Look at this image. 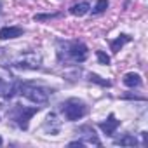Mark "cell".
Here are the masks:
<instances>
[{"label":"cell","mask_w":148,"mask_h":148,"mask_svg":"<svg viewBox=\"0 0 148 148\" xmlns=\"http://www.w3.org/2000/svg\"><path fill=\"white\" fill-rule=\"evenodd\" d=\"M63 113L68 120H79L87 113V106L79 99H68L63 106Z\"/></svg>","instance_id":"cell-1"},{"label":"cell","mask_w":148,"mask_h":148,"mask_svg":"<svg viewBox=\"0 0 148 148\" xmlns=\"http://www.w3.org/2000/svg\"><path fill=\"white\" fill-rule=\"evenodd\" d=\"M21 94H23L26 99H30V101H33V103H37V105L47 103V99H49V92H47L45 89L35 87V86H25V87L21 89Z\"/></svg>","instance_id":"cell-2"},{"label":"cell","mask_w":148,"mask_h":148,"mask_svg":"<svg viewBox=\"0 0 148 148\" xmlns=\"http://www.w3.org/2000/svg\"><path fill=\"white\" fill-rule=\"evenodd\" d=\"M37 106H33V108H25V106H16L12 112H11V117L18 122V125L21 127V129H28V120L37 113Z\"/></svg>","instance_id":"cell-3"},{"label":"cell","mask_w":148,"mask_h":148,"mask_svg":"<svg viewBox=\"0 0 148 148\" xmlns=\"http://www.w3.org/2000/svg\"><path fill=\"white\" fill-rule=\"evenodd\" d=\"M16 64L19 68H32L33 70V68H38L40 66V58L35 52H25V54H21L16 59Z\"/></svg>","instance_id":"cell-4"},{"label":"cell","mask_w":148,"mask_h":148,"mask_svg":"<svg viewBox=\"0 0 148 148\" xmlns=\"http://www.w3.org/2000/svg\"><path fill=\"white\" fill-rule=\"evenodd\" d=\"M68 52H70V56H71L73 61H79V63L86 61V58H87V47L82 42H73L70 45Z\"/></svg>","instance_id":"cell-5"},{"label":"cell","mask_w":148,"mask_h":148,"mask_svg":"<svg viewBox=\"0 0 148 148\" xmlns=\"http://www.w3.org/2000/svg\"><path fill=\"white\" fill-rule=\"evenodd\" d=\"M119 124H120V122H119V120L115 119V115L112 113L106 122H101V124H99V127H101V131H103L106 136H113V132H115V129L119 127Z\"/></svg>","instance_id":"cell-6"},{"label":"cell","mask_w":148,"mask_h":148,"mask_svg":"<svg viewBox=\"0 0 148 148\" xmlns=\"http://www.w3.org/2000/svg\"><path fill=\"white\" fill-rule=\"evenodd\" d=\"M23 35V28L19 26H5L0 30V40H7V38H18Z\"/></svg>","instance_id":"cell-7"},{"label":"cell","mask_w":148,"mask_h":148,"mask_svg":"<svg viewBox=\"0 0 148 148\" xmlns=\"http://www.w3.org/2000/svg\"><path fill=\"white\" fill-rule=\"evenodd\" d=\"M124 84L127 87H138V86H141V77L138 73H125L124 75Z\"/></svg>","instance_id":"cell-8"},{"label":"cell","mask_w":148,"mask_h":148,"mask_svg":"<svg viewBox=\"0 0 148 148\" xmlns=\"http://www.w3.org/2000/svg\"><path fill=\"white\" fill-rule=\"evenodd\" d=\"M70 12H71L73 16H84V14L89 12V4H87V2L77 4V5H73V7L70 9Z\"/></svg>","instance_id":"cell-9"},{"label":"cell","mask_w":148,"mask_h":148,"mask_svg":"<svg viewBox=\"0 0 148 148\" xmlns=\"http://www.w3.org/2000/svg\"><path fill=\"white\" fill-rule=\"evenodd\" d=\"M127 40H129V37H127V35H120L119 38H115V40H112V44H110V47H112V51H113V52H119V51L122 49V45H124V44H125Z\"/></svg>","instance_id":"cell-10"},{"label":"cell","mask_w":148,"mask_h":148,"mask_svg":"<svg viewBox=\"0 0 148 148\" xmlns=\"http://www.w3.org/2000/svg\"><path fill=\"white\" fill-rule=\"evenodd\" d=\"M115 145H120V146H134V145H138V141H136V138H134V136L125 134L124 138L117 139V141H115Z\"/></svg>","instance_id":"cell-11"},{"label":"cell","mask_w":148,"mask_h":148,"mask_svg":"<svg viewBox=\"0 0 148 148\" xmlns=\"http://www.w3.org/2000/svg\"><path fill=\"white\" fill-rule=\"evenodd\" d=\"M106 9H108V0H98L92 12H94V14H101V12H105Z\"/></svg>","instance_id":"cell-12"},{"label":"cell","mask_w":148,"mask_h":148,"mask_svg":"<svg viewBox=\"0 0 148 148\" xmlns=\"http://www.w3.org/2000/svg\"><path fill=\"white\" fill-rule=\"evenodd\" d=\"M96 56H98V61H99L101 64H110V56H108V54H105L103 51H98V52H96Z\"/></svg>","instance_id":"cell-13"},{"label":"cell","mask_w":148,"mask_h":148,"mask_svg":"<svg viewBox=\"0 0 148 148\" xmlns=\"http://www.w3.org/2000/svg\"><path fill=\"white\" fill-rule=\"evenodd\" d=\"M91 80H92V82H98V84H101V86H110L108 80H101L98 75H91Z\"/></svg>","instance_id":"cell-14"},{"label":"cell","mask_w":148,"mask_h":148,"mask_svg":"<svg viewBox=\"0 0 148 148\" xmlns=\"http://www.w3.org/2000/svg\"><path fill=\"white\" fill-rule=\"evenodd\" d=\"M0 145H2V138H0Z\"/></svg>","instance_id":"cell-15"}]
</instances>
